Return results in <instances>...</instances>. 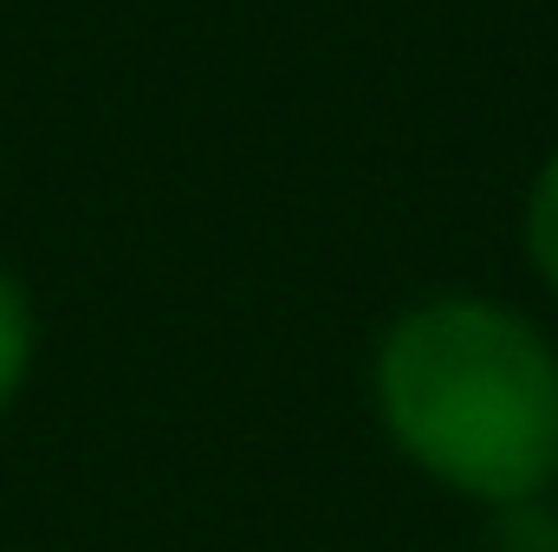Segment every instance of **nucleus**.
Wrapping results in <instances>:
<instances>
[{
  "instance_id": "obj_3",
  "label": "nucleus",
  "mask_w": 558,
  "mask_h": 552,
  "mask_svg": "<svg viewBox=\"0 0 558 552\" xmlns=\"http://www.w3.org/2000/svg\"><path fill=\"white\" fill-rule=\"evenodd\" d=\"M526 254H533L539 279L558 292V156L526 189Z\"/></svg>"
},
{
  "instance_id": "obj_1",
  "label": "nucleus",
  "mask_w": 558,
  "mask_h": 552,
  "mask_svg": "<svg viewBox=\"0 0 558 552\" xmlns=\"http://www.w3.org/2000/svg\"><path fill=\"white\" fill-rule=\"evenodd\" d=\"M377 410L441 488L526 507L558 481V351L494 299H428L377 345Z\"/></svg>"
},
{
  "instance_id": "obj_2",
  "label": "nucleus",
  "mask_w": 558,
  "mask_h": 552,
  "mask_svg": "<svg viewBox=\"0 0 558 552\" xmlns=\"http://www.w3.org/2000/svg\"><path fill=\"white\" fill-rule=\"evenodd\" d=\"M26 364H33V305H26V292L13 279L0 274V410L20 397Z\"/></svg>"
}]
</instances>
